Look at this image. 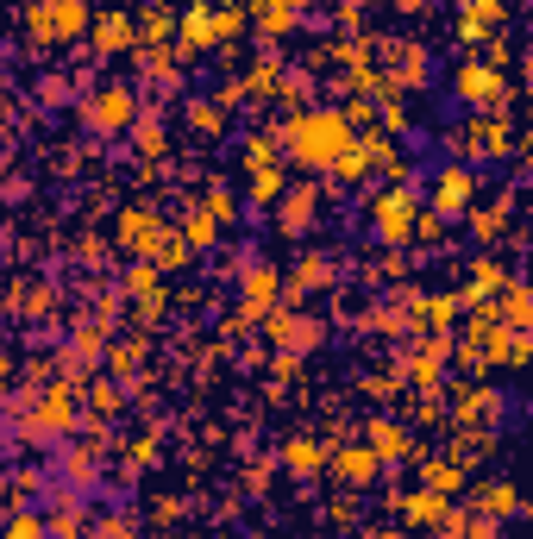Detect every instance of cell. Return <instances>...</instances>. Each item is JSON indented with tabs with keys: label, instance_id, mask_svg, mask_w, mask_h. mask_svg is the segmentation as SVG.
I'll use <instances>...</instances> for the list:
<instances>
[{
	"label": "cell",
	"instance_id": "52a82bcc",
	"mask_svg": "<svg viewBox=\"0 0 533 539\" xmlns=\"http://www.w3.org/2000/svg\"><path fill=\"white\" fill-rule=\"evenodd\" d=\"M82 120L95 126V132H120V126H132V88H101V95L82 107Z\"/></svg>",
	"mask_w": 533,
	"mask_h": 539
},
{
	"label": "cell",
	"instance_id": "7a4b0ae2",
	"mask_svg": "<svg viewBox=\"0 0 533 539\" xmlns=\"http://www.w3.org/2000/svg\"><path fill=\"white\" fill-rule=\"evenodd\" d=\"M88 13L82 0H38L32 7V38H44V44H57V38H82L88 32Z\"/></svg>",
	"mask_w": 533,
	"mask_h": 539
},
{
	"label": "cell",
	"instance_id": "5bb4252c",
	"mask_svg": "<svg viewBox=\"0 0 533 539\" xmlns=\"http://www.w3.org/2000/svg\"><path fill=\"white\" fill-rule=\"evenodd\" d=\"M421 489H433V496H458V489H465V464L458 458H427L421 464Z\"/></svg>",
	"mask_w": 533,
	"mask_h": 539
},
{
	"label": "cell",
	"instance_id": "9c48e42d",
	"mask_svg": "<svg viewBox=\"0 0 533 539\" xmlns=\"http://www.w3.org/2000/svg\"><path fill=\"white\" fill-rule=\"evenodd\" d=\"M314 207H320V189H314V182L283 189V195H276V226H283V232H308V226H314Z\"/></svg>",
	"mask_w": 533,
	"mask_h": 539
},
{
	"label": "cell",
	"instance_id": "83f0119b",
	"mask_svg": "<svg viewBox=\"0 0 533 539\" xmlns=\"http://www.w3.org/2000/svg\"><path fill=\"white\" fill-rule=\"evenodd\" d=\"M82 533H88V521L63 502V508H57V521H51V539H82Z\"/></svg>",
	"mask_w": 533,
	"mask_h": 539
},
{
	"label": "cell",
	"instance_id": "603a6c76",
	"mask_svg": "<svg viewBox=\"0 0 533 539\" xmlns=\"http://www.w3.org/2000/svg\"><path fill=\"white\" fill-rule=\"evenodd\" d=\"M502 283H508V270L496 264V257H483V264H477V276H471V289H465V295H471V301H490V295H496Z\"/></svg>",
	"mask_w": 533,
	"mask_h": 539
},
{
	"label": "cell",
	"instance_id": "2e32d148",
	"mask_svg": "<svg viewBox=\"0 0 533 539\" xmlns=\"http://www.w3.org/2000/svg\"><path fill=\"white\" fill-rule=\"evenodd\" d=\"M402 514H408V521H421V527H446V521H452V502L433 496V489H421V496L402 502Z\"/></svg>",
	"mask_w": 533,
	"mask_h": 539
},
{
	"label": "cell",
	"instance_id": "d6986e66",
	"mask_svg": "<svg viewBox=\"0 0 533 539\" xmlns=\"http://www.w3.org/2000/svg\"><path fill=\"white\" fill-rule=\"evenodd\" d=\"M370 452L377 458H402L408 452V427H396V420H370Z\"/></svg>",
	"mask_w": 533,
	"mask_h": 539
},
{
	"label": "cell",
	"instance_id": "4fadbf2b",
	"mask_svg": "<svg viewBox=\"0 0 533 539\" xmlns=\"http://www.w3.org/2000/svg\"><path fill=\"white\" fill-rule=\"evenodd\" d=\"M95 26V44L113 57V51H126V44H138V32H132V13H95L88 19Z\"/></svg>",
	"mask_w": 533,
	"mask_h": 539
},
{
	"label": "cell",
	"instance_id": "4316f807",
	"mask_svg": "<svg viewBox=\"0 0 533 539\" xmlns=\"http://www.w3.org/2000/svg\"><path fill=\"white\" fill-rule=\"evenodd\" d=\"M421 314H427V326H433V333H446V326H452V314H458V295H433V301H421Z\"/></svg>",
	"mask_w": 533,
	"mask_h": 539
},
{
	"label": "cell",
	"instance_id": "9a60e30c",
	"mask_svg": "<svg viewBox=\"0 0 533 539\" xmlns=\"http://www.w3.org/2000/svg\"><path fill=\"white\" fill-rule=\"evenodd\" d=\"M120 239H126L132 251H151L157 239H164V220H157V214H151V207H132V214L120 220Z\"/></svg>",
	"mask_w": 533,
	"mask_h": 539
},
{
	"label": "cell",
	"instance_id": "ac0fdd59",
	"mask_svg": "<svg viewBox=\"0 0 533 539\" xmlns=\"http://www.w3.org/2000/svg\"><path fill=\"white\" fill-rule=\"evenodd\" d=\"M327 283H333V264H327V257H301V264H295V276L283 283V295H301V289H327Z\"/></svg>",
	"mask_w": 533,
	"mask_h": 539
},
{
	"label": "cell",
	"instance_id": "7c38bea8",
	"mask_svg": "<svg viewBox=\"0 0 533 539\" xmlns=\"http://www.w3.org/2000/svg\"><path fill=\"white\" fill-rule=\"evenodd\" d=\"M496 414H502V395H496V389H483V383H465V389H458V420L496 427Z\"/></svg>",
	"mask_w": 533,
	"mask_h": 539
},
{
	"label": "cell",
	"instance_id": "8992f818",
	"mask_svg": "<svg viewBox=\"0 0 533 539\" xmlns=\"http://www.w3.org/2000/svg\"><path fill=\"white\" fill-rule=\"evenodd\" d=\"M458 95H465L471 107H496L502 95H508V82H502V69L496 63H458Z\"/></svg>",
	"mask_w": 533,
	"mask_h": 539
},
{
	"label": "cell",
	"instance_id": "6da1fadb",
	"mask_svg": "<svg viewBox=\"0 0 533 539\" xmlns=\"http://www.w3.org/2000/svg\"><path fill=\"white\" fill-rule=\"evenodd\" d=\"M283 145H289V157L301 163V170H327V163L352 145V120H345V113H327V107L320 113H295Z\"/></svg>",
	"mask_w": 533,
	"mask_h": 539
},
{
	"label": "cell",
	"instance_id": "e0dca14e",
	"mask_svg": "<svg viewBox=\"0 0 533 539\" xmlns=\"http://www.w3.org/2000/svg\"><path fill=\"white\" fill-rule=\"evenodd\" d=\"M508 19V0H465V38H483Z\"/></svg>",
	"mask_w": 533,
	"mask_h": 539
},
{
	"label": "cell",
	"instance_id": "f35d334b",
	"mask_svg": "<svg viewBox=\"0 0 533 539\" xmlns=\"http://www.w3.org/2000/svg\"><path fill=\"white\" fill-rule=\"evenodd\" d=\"M0 389H7V364H0Z\"/></svg>",
	"mask_w": 533,
	"mask_h": 539
},
{
	"label": "cell",
	"instance_id": "f546056e",
	"mask_svg": "<svg viewBox=\"0 0 533 539\" xmlns=\"http://www.w3.org/2000/svg\"><path fill=\"white\" fill-rule=\"evenodd\" d=\"M189 126L214 138V132H220V107H214V101H195V107H189Z\"/></svg>",
	"mask_w": 533,
	"mask_h": 539
},
{
	"label": "cell",
	"instance_id": "cb8c5ba5",
	"mask_svg": "<svg viewBox=\"0 0 533 539\" xmlns=\"http://www.w3.org/2000/svg\"><path fill=\"white\" fill-rule=\"evenodd\" d=\"M182 245H214V214H207V207L182 214Z\"/></svg>",
	"mask_w": 533,
	"mask_h": 539
},
{
	"label": "cell",
	"instance_id": "3957f363",
	"mask_svg": "<svg viewBox=\"0 0 533 539\" xmlns=\"http://www.w3.org/2000/svg\"><path fill=\"white\" fill-rule=\"evenodd\" d=\"M414 214H421V207H414L408 189H389V195L370 201V226H377V239H383V245H402L408 232H414Z\"/></svg>",
	"mask_w": 533,
	"mask_h": 539
},
{
	"label": "cell",
	"instance_id": "44dd1931",
	"mask_svg": "<svg viewBox=\"0 0 533 539\" xmlns=\"http://www.w3.org/2000/svg\"><path fill=\"white\" fill-rule=\"evenodd\" d=\"M251 7H258V26H264V32H289L301 0H251Z\"/></svg>",
	"mask_w": 533,
	"mask_h": 539
},
{
	"label": "cell",
	"instance_id": "7402d4cb",
	"mask_svg": "<svg viewBox=\"0 0 533 539\" xmlns=\"http://www.w3.org/2000/svg\"><path fill=\"white\" fill-rule=\"evenodd\" d=\"M283 458H289V471H301V477H314L320 464H327V452H320L314 439H289V445H283Z\"/></svg>",
	"mask_w": 533,
	"mask_h": 539
},
{
	"label": "cell",
	"instance_id": "8d00e7d4",
	"mask_svg": "<svg viewBox=\"0 0 533 539\" xmlns=\"http://www.w3.org/2000/svg\"><path fill=\"white\" fill-rule=\"evenodd\" d=\"M370 539H408V533H396V527H377V533H370Z\"/></svg>",
	"mask_w": 533,
	"mask_h": 539
},
{
	"label": "cell",
	"instance_id": "5b68a950",
	"mask_svg": "<svg viewBox=\"0 0 533 539\" xmlns=\"http://www.w3.org/2000/svg\"><path fill=\"white\" fill-rule=\"evenodd\" d=\"M239 32V13H214V7H195L182 13V51H201V44H220Z\"/></svg>",
	"mask_w": 533,
	"mask_h": 539
},
{
	"label": "cell",
	"instance_id": "836d02e7",
	"mask_svg": "<svg viewBox=\"0 0 533 539\" xmlns=\"http://www.w3.org/2000/svg\"><path fill=\"white\" fill-rule=\"evenodd\" d=\"M138 145H145V151H157V145H164V126H157V120H145V126H138Z\"/></svg>",
	"mask_w": 533,
	"mask_h": 539
},
{
	"label": "cell",
	"instance_id": "1f68e13d",
	"mask_svg": "<svg viewBox=\"0 0 533 539\" xmlns=\"http://www.w3.org/2000/svg\"><path fill=\"white\" fill-rule=\"evenodd\" d=\"M69 483H95V452H69Z\"/></svg>",
	"mask_w": 533,
	"mask_h": 539
},
{
	"label": "cell",
	"instance_id": "d4e9b609",
	"mask_svg": "<svg viewBox=\"0 0 533 539\" xmlns=\"http://www.w3.org/2000/svg\"><path fill=\"white\" fill-rule=\"evenodd\" d=\"M502 226H508V201H496V207H477V214H471V232H477V239H496Z\"/></svg>",
	"mask_w": 533,
	"mask_h": 539
},
{
	"label": "cell",
	"instance_id": "484cf974",
	"mask_svg": "<svg viewBox=\"0 0 533 539\" xmlns=\"http://www.w3.org/2000/svg\"><path fill=\"white\" fill-rule=\"evenodd\" d=\"M251 195H258V201H276V195H283V176H276V163H251Z\"/></svg>",
	"mask_w": 533,
	"mask_h": 539
},
{
	"label": "cell",
	"instance_id": "ba28073f",
	"mask_svg": "<svg viewBox=\"0 0 533 539\" xmlns=\"http://www.w3.org/2000/svg\"><path fill=\"white\" fill-rule=\"evenodd\" d=\"M471 189H477V176L465 170V163H446V170L433 176V214H439V220L458 214V207L471 201Z\"/></svg>",
	"mask_w": 533,
	"mask_h": 539
},
{
	"label": "cell",
	"instance_id": "4dcf8cb0",
	"mask_svg": "<svg viewBox=\"0 0 533 539\" xmlns=\"http://www.w3.org/2000/svg\"><path fill=\"white\" fill-rule=\"evenodd\" d=\"M126 289H132V295H157V264H138V270H126Z\"/></svg>",
	"mask_w": 533,
	"mask_h": 539
},
{
	"label": "cell",
	"instance_id": "ffe728a7",
	"mask_svg": "<svg viewBox=\"0 0 533 539\" xmlns=\"http://www.w3.org/2000/svg\"><path fill=\"white\" fill-rule=\"evenodd\" d=\"M483 514H490V521H515V514H521V496H515V483H490V489H483Z\"/></svg>",
	"mask_w": 533,
	"mask_h": 539
},
{
	"label": "cell",
	"instance_id": "277c9868",
	"mask_svg": "<svg viewBox=\"0 0 533 539\" xmlns=\"http://www.w3.org/2000/svg\"><path fill=\"white\" fill-rule=\"evenodd\" d=\"M264 320H270V339H276V345H289L295 358H301V351H314V345H320V333H327V326H320L314 314H295V308H283V301H276V308H270Z\"/></svg>",
	"mask_w": 533,
	"mask_h": 539
},
{
	"label": "cell",
	"instance_id": "30bf717a",
	"mask_svg": "<svg viewBox=\"0 0 533 539\" xmlns=\"http://www.w3.org/2000/svg\"><path fill=\"white\" fill-rule=\"evenodd\" d=\"M32 427V439H57V433H69L76 427V408H69V389H57L51 402H38V414L26 420Z\"/></svg>",
	"mask_w": 533,
	"mask_h": 539
},
{
	"label": "cell",
	"instance_id": "74e56055",
	"mask_svg": "<svg viewBox=\"0 0 533 539\" xmlns=\"http://www.w3.org/2000/svg\"><path fill=\"white\" fill-rule=\"evenodd\" d=\"M396 7H408V13H421V7H427V0H396Z\"/></svg>",
	"mask_w": 533,
	"mask_h": 539
},
{
	"label": "cell",
	"instance_id": "f1b7e54d",
	"mask_svg": "<svg viewBox=\"0 0 533 539\" xmlns=\"http://www.w3.org/2000/svg\"><path fill=\"white\" fill-rule=\"evenodd\" d=\"M7 539H51V527H44L38 514H13V521H7Z\"/></svg>",
	"mask_w": 533,
	"mask_h": 539
},
{
	"label": "cell",
	"instance_id": "d6a6232c",
	"mask_svg": "<svg viewBox=\"0 0 533 539\" xmlns=\"http://www.w3.org/2000/svg\"><path fill=\"white\" fill-rule=\"evenodd\" d=\"M138 358H145L138 345H120V351H113V377H132V364H138Z\"/></svg>",
	"mask_w": 533,
	"mask_h": 539
},
{
	"label": "cell",
	"instance_id": "e575fe53",
	"mask_svg": "<svg viewBox=\"0 0 533 539\" xmlns=\"http://www.w3.org/2000/svg\"><path fill=\"white\" fill-rule=\"evenodd\" d=\"M170 32V13H145V38H164Z\"/></svg>",
	"mask_w": 533,
	"mask_h": 539
},
{
	"label": "cell",
	"instance_id": "8fae6325",
	"mask_svg": "<svg viewBox=\"0 0 533 539\" xmlns=\"http://www.w3.org/2000/svg\"><path fill=\"white\" fill-rule=\"evenodd\" d=\"M377 471H383V458L370 452V445H358V452H333V477H339L345 489H364Z\"/></svg>",
	"mask_w": 533,
	"mask_h": 539
},
{
	"label": "cell",
	"instance_id": "d590c367",
	"mask_svg": "<svg viewBox=\"0 0 533 539\" xmlns=\"http://www.w3.org/2000/svg\"><path fill=\"white\" fill-rule=\"evenodd\" d=\"M95 539H126V521H107V527H95Z\"/></svg>",
	"mask_w": 533,
	"mask_h": 539
}]
</instances>
